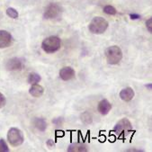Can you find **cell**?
Segmentation results:
<instances>
[{
	"label": "cell",
	"instance_id": "obj_1",
	"mask_svg": "<svg viewBox=\"0 0 152 152\" xmlns=\"http://www.w3.org/2000/svg\"><path fill=\"white\" fill-rule=\"evenodd\" d=\"M104 55L107 63L110 65L118 64L121 60V58H123V51L117 45L108 47L104 51Z\"/></svg>",
	"mask_w": 152,
	"mask_h": 152
},
{
	"label": "cell",
	"instance_id": "obj_2",
	"mask_svg": "<svg viewBox=\"0 0 152 152\" xmlns=\"http://www.w3.org/2000/svg\"><path fill=\"white\" fill-rule=\"evenodd\" d=\"M108 25L109 23L104 18L101 16H96L90 22L88 29L94 34H102L107 30Z\"/></svg>",
	"mask_w": 152,
	"mask_h": 152
},
{
	"label": "cell",
	"instance_id": "obj_3",
	"mask_svg": "<svg viewBox=\"0 0 152 152\" xmlns=\"http://www.w3.org/2000/svg\"><path fill=\"white\" fill-rule=\"evenodd\" d=\"M60 47H61V40L58 36L52 35L50 37H47L43 40L42 43V48L46 53H54L58 51Z\"/></svg>",
	"mask_w": 152,
	"mask_h": 152
},
{
	"label": "cell",
	"instance_id": "obj_4",
	"mask_svg": "<svg viewBox=\"0 0 152 152\" xmlns=\"http://www.w3.org/2000/svg\"><path fill=\"white\" fill-rule=\"evenodd\" d=\"M131 132H132V125L127 118L120 120L114 125V128L113 130V132L115 133L118 137H123Z\"/></svg>",
	"mask_w": 152,
	"mask_h": 152
},
{
	"label": "cell",
	"instance_id": "obj_5",
	"mask_svg": "<svg viewBox=\"0 0 152 152\" xmlns=\"http://www.w3.org/2000/svg\"><path fill=\"white\" fill-rule=\"evenodd\" d=\"M7 140L13 147H18L24 141V136L23 132L15 127L9 129L7 132Z\"/></svg>",
	"mask_w": 152,
	"mask_h": 152
},
{
	"label": "cell",
	"instance_id": "obj_6",
	"mask_svg": "<svg viewBox=\"0 0 152 152\" xmlns=\"http://www.w3.org/2000/svg\"><path fill=\"white\" fill-rule=\"evenodd\" d=\"M60 13H61V7H60L58 4L51 3L50 4L43 13V17L45 19H54L58 17Z\"/></svg>",
	"mask_w": 152,
	"mask_h": 152
},
{
	"label": "cell",
	"instance_id": "obj_7",
	"mask_svg": "<svg viewBox=\"0 0 152 152\" xmlns=\"http://www.w3.org/2000/svg\"><path fill=\"white\" fill-rule=\"evenodd\" d=\"M23 67V60L19 58H12L8 59V61L6 64V68L9 71H17L21 70Z\"/></svg>",
	"mask_w": 152,
	"mask_h": 152
},
{
	"label": "cell",
	"instance_id": "obj_8",
	"mask_svg": "<svg viewBox=\"0 0 152 152\" xmlns=\"http://www.w3.org/2000/svg\"><path fill=\"white\" fill-rule=\"evenodd\" d=\"M12 35L10 33L5 30H0V49H5L11 45L12 43Z\"/></svg>",
	"mask_w": 152,
	"mask_h": 152
},
{
	"label": "cell",
	"instance_id": "obj_9",
	"mask_svg": "<svg viewBox=\"0 0 152 152\" xmlns=\"http://www.w3.org/2000/svg\"><path fill=\"white\" fill-rule=\"evenodd\" d=\"M59 77L64 81H69L76 77V72L71 67H64L59 71Z\"/></svg>",
	"mask_w": 152,
	"mask_h": 152
},
{
	"label": "cell",
	"instance_id": "obj_10",
	"mask_svg": "<svg viewBox=\"0 0 152 152\" xmlns=\"http://www.w3.org/2000/svg\"><path fill=\"white\" fill-rule=\"evenodd\" d=\"M134 96H135L134 90L132 87H130V86L124 88L120 92V97H121V100L124 101V102H130V101H132L133 99Z\"/></svg>",
	"mask_w": 152,
	"mask_h": 152
},
{
	"label": "cell",
	"instance_id": "obj_11",
	"mask_svg": "<svg viewBox=\"0 0 152 152\" xmlns=\"http://www.w3.org/2000/svg\"><path fill=\"white\" fill-rule=\"evenodd\" d=\"M112 109V104L107 99H103L98 103L97 110L102 115H106L109 113V112Z\"/></svg>",
	"mask_w": 152,
	"mask_h": 152
},
{
	"label": "cell",
	"instance_id": "obj_12",
	"mask_svg": "<svg viewBox=\"0 0 152 152\" xmlns=\"http://www.w3.org/2000/svg\"><path fill=\"white\" fill-rule=\"evenodd\" d=\"M29 93L34 97H40L44 93V88L38 84H34L29 89Z\"/></svg>",
	"mask_w": 152,
	"mask_h": 152
},
{
	"label": "cell",
	"instance_id": "obj_13",
	"mask_svg": "<svg viewBox=\"0 0 152 152\" xmlns=\"http://www.w3.org/2000/svg\"><path fill=\"white\" fill-rule=\"evenodd\" d=\"M33 124L39 132H45L48 126L47 121L43 118H34L33 121Z\"/></svg>",
	"mask_w": 152,
	"mask_h": 152
},
{
	"label": "cell",
	"instance_id": "obj_14",
	"mask_svg": "<svg viewBox=\"0 0 152 152\" xmlns=\"http://www.w3.org/2000/svg\"><path fill=\"white\" fill-rule=\"evenodd\" d=\"M69 152H86L88 151L86 146L83 143H73L68 148Z\"/></svg>",
	"mask_w": 152,
	"mask_h": 152
},
{
	"label": "cell",
	"instance_id": "obj_15",
	"mask_svg": "<svg viewBox=\"0 0 152 152\" xmlns=\"http://www.w3.org/2000/svg\"><path fill=\"white\" fill-rule=\"evenodd\" d=\"M41 80H42L41 76H40L38 73H35V72L30 73L29 76H28V78H27V82H28L29 84H31V85L37 84V83H39Z\"/></svg>",
	"mask_w": 152,
	"mask_h": 152
},
{
	"label": "cell",
	"instance_id": "obj_16",
	"mask_svg": "<svg viewBox=\"0 0 152 152\" xmlns=\"http://www.w3.org/2000/svg\"><path fill=\"white\" fill-rule=\"evenodd\" d=\"M81 120L84 124H92V116H91V114L87 112L84 113L82 115H81Z\"/></svg>",
	"mask_w": 152,
	"mask_h": 152
},
{
	"label": "cell",
	"instance_id": "obj_17",
	"mask_svg": "<svg viewBox=\"0 0 152 152\" xmlns=\"http://www.w3.org/2000/svg\"><path fill=\"white\" fill-rule=\"evenodd\" d=\"M7 15L9 17L13 18V19H16V18H18V16H19L18 12H17L15 8H13V7H9V8L7 9Z\"/></svg>",
	"mask_w": 152,
	"mask_h": 152
},
{
	"label": "cell",
	"instance_id": "obj_18",
	"mask_svg": "<svg viewBox=\"0 0 152 152\" xmlns=\"http://www.w3.org/2000/svg\"><path fill=\"white\" fill-rule=\"evenodd\" d=\"M104 12L105 14H107V15H114L117 14V10L113 7H112V6H106V7H104Z\"/></svg>",
	"mask_w": 152,
	"mask_h": 152
},
{
	"label": "cell",
	"instance_id": "obj_19",
	"mask_svg": "<svg viewBox=\"0 0 152 152\" xmlns=\"http://www.w3.org/2000/svg\"><path fill=\"white\" fill-rule=\"evenodd\" d=\"M8 151H9V148L7 142L3 139H0V152H8Z\"/></svg>",
	"mask_w": 152,
	"mask_h": 152
},
{
	"label": "cell",
	"instance_id": "obj_20",
	"mask_svg": "<svg viewBox=\"0 0 152 152\" xmlns=\"http://www.w3.org/2000/svg\"><path fill=\"white\" fill-rule=\"evenodd\" d=\"M7 104V99H6V96L0 93V109L3 108Z\"/></svg>",
	"mask_w": 152,
	"mask_h": 152
},
{
	"label": "cell",
	"instance_id": "obj_21",
	"mask_svg": "<svg viewBox=\"0 0 152 152\" xmlns=\"http://www.w3.org/2000/svg\"><path fill=\"white\" fill-rule=\"evenodd\" d=\"M146 26H147V29L149 33H152V19L149 18L147 22H146Z\"/></svg>",
	"mask_w": 152,
	"mask_h": 152
},
{
	"label": "cell",
	"instance_id": "obj_22",
	"mask_svg": "<svg viewBox=\"0 0 152 152\" xmlns=\"http://www.w3.org/2000/svg\"><path fill=\"white\" fill-rule=\"evenodd\" d=\"M130 17L132 20H137V19H140V15H138V14H131L130 15Z\"/></svg>",
	"mask_w": 152,
	"mask_h": 152
},
{
	"label": "cell",
	"instance_id": "obj_23",
	"mask_svg": "<svg viewBox=\"0 0 152 152\" xmlns=\"http://www.w3.org/2000/svg\"><path fill=\"white\" fill-rule=\"evenodd\" d=\"M54 141L52 140H49L48 141H47V146H49V147H52V146H54Z\"/></svg>",
	"mask_w": 152,
	"mask_h": 152
},
{
	"label": "cell",
	"instance_id": "obj_24",
	"mask_svg": "<svg viewBox=\"0 0 152 152\" xmlns=\"http://www.w3.org/2000/svg\"><path fill=\"white\" fill-rule=\"evenodd\" d=\"M126 151H139V152H143L144 150H142V149H136V148H130V149H127Z\"/></svg>",
	"mask_w": 152,
	"mask_h": 152
},
{
	"label": "cell",
	"instance_id": "obj_25",
	"mask_svg": "<svg viewBox=\"0 0 152 152\" xmlns=\"http://www.w3.org/2000/svg\"><path fill=\"white\" fill-rule=\"evenodd\" d=\"M146 87H147V88H148L149 90H151V84L149 83L148 85H146Z\"/></svg>",
	"mask_w": 152,
	"mask_h": 152
}]
</instances>
